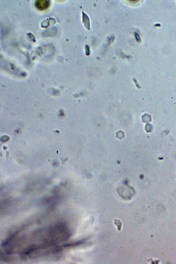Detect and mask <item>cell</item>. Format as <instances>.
Returning a JSON list of instances; mask_svg holds the SVG:
<instances>
[{
  "label": "cell",
  "instance_id": "cell-1",
  "mask_svg": "<svg viewBox=\"0 0 176 264\" xmlns=\"http://www.w3.org/2000/svg\"><path fill=\"white\" fill-rule=\"evenodd\" d=\"M50 2L48 0H38L34 3L35 7L38 10L43 11L49 8Z\"/></svg>",
  "mask_w": 176,
  "mask_h": 264
},
{
  "label": "cell",
  "instance_id": "cell-3",
  "mask_svg": "<svg viewBox=\"0 0 176 264\" xmlns=\"http://www.w3.org/2000/svg\"><path fill=\"white\" fill-rule=\"evenodd\" d=\"M85 53H86V56H89L90 55V47H89V45H86L85 46Z\"/></svg>",
  "mask_w": 176,
  "mask_h": 264
},
{
  "label": "cell",
  "instance_id": "cell-2",
  "mask_svg": "<svg viewBox=\"0 0 176 264\" xmlns=\"http://www.w3.org/2000/svg\"><path fill=\"white\" fill-rule=\"evenodd\" d=\"M82 22L84 24L86 28L88 30L90 29V18L84 12H82Z\"/></svg>",
  "mask_w": 176,
  "mask_h": 264
},
{
  "label": "cell",
  "instance_id": "cell-4",
  "mask_svg": "<svg viewBox=\"0 0 176 264\" xmlns=\"http://www.w3.org/2000/svg\"><path fill=\"white\" fill-rule=\"evenodd\" d=\"M135 37L136 40H137L138 42H141V38H140V36L138 35V33H135Z\"/></svg>",
  "mask_w": 176,
  "mask_h": 264
},
{
  "label": "cell",
  "instance_id": "cell-5",
  "mask_svg": "<svg viewBox=\"0 0 176 264\" xmlns=\"http://www.w3.org/2000/svg\"><path fill=\"white\" fill-rule=\"evenodd\" d=\"M130 1L131 3H136L139 1Z\"/></svg>",
  "mask_w": 176,
  "mask_h": 264
}]
</instances>
